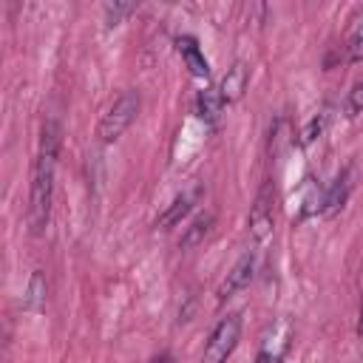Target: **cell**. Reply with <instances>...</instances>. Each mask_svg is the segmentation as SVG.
Returning a JSON list of instances; mask_svg holds the SVG:
<instances>
[{"mask_svg": "<svg viewBox=\"0 0 363 363\" xmlns=\"http://www.w3.org/2000/svg\"><path fill=\"white\" fill-rule=\"evenodd\" d=\"M346 51H349L352 62H363V11L352 23V31H349V40H346Z\"/></svg>", "mask_w": 363, "mask_h": 363, "instance_id": "obj_14", "label": "cell"}, {"mask_svg": "<svg viewBox=\"0 0 363 363\" xmlns=\"http://www.w3.org/2000/svg\"><path fill=\"white\" fill-rule=\"evenodd\" d=\"M139 108H142L139 94H136V91H122V94L105 108V113H102V119H99V125H96L99 142H102V145L116 142V139L136 122Z\"/></svg>", "mask_w": 363, "mask_h": 363, "instance_id": "obj_2", "label": "cell"}, {"mask_svg": "<svg viewBox=\"0 0 363 363\" xmlns=\"http://www.w3.org/2000/svg\"><path fill=\"white\" fill-rule=\"evenodd\" d=\"M343 111H346V116L349 119H354L360 111H363V82H357V85H352V91L346 94V102H343Z\"/></svg>", "mask_w": 363, "mask_h": 363, "instance_id": "obj_17", "label": "cell"}, {"mask_svg": "<svg viewBox=\"0 0 363 363\" xmlns=\"http://www.w3.org/2000/svg\"><path fill=\"white\" fill-rule=\"evenodd\" d=\"M352 190H354V164L343 167V170L337 173V179L326 187V193H323V204H320V216L332 218L335 213H340V210L346 207Z\"/></svg>", "mask_w": 363, "mask_h": 363, "instance_id": "obj_7", "label": "cell"}, {"mask_svg": "<svg viewBox=\"0 0 363 363\" xmlns=\"http://www.w3.org/2000/svg\"><path fill=\"white\" fill-rule=\"evenodd\" d=\"M48 292V286H45V275L37 269L34 275H31V281H28V289H26V298H23V306L28 309V312H40V309H45V295Z\"/></svg>", "mask_w": 363, "mask_h": 363, "instance_id": "obj_13", "label": "cell"}, {"mask_svg": "<svg viewBox=\"0 0 363 363\" xmlns=\"http://www.w3.org/2000/svg\"><path fill=\"white\" fill-rule=\"evenodd\" d=\"M247 82H250V71H247V65H244V62H233V65L227 68L221 85H218V94H221L224 105L238 102V99L244 96V91H247Z\"/></svg>", "mask_w": 363, "mask_h": 363, "instance_id": "obj_9", "label": "cell"}, {"mask_svg": "<svg viewBox=\"0 0 363 363\" xmlns=\"http://www.w3.org/2000/svg\"><path fill=\"white\" fill-rule=\"evenodd\" d=\"M133 9H136L133 3H108V6H105V23L113 28V26H119Z\"/></svg>", "mask_w": 363, "mask_h": 363, "instance_id": "obj_16", "label": "cell"}, {"mask_svg": "<svg viewBox=\"0 0 363 363\" xmlns=\"http://www.w3.org/2000/svg\"><path fill=\"white\" fill-rule=\"evenodd\" d=\"M213 221H216L213 213H201V216H196V218L190 221V227H184V235H182L179 247H182V250H193V247H199V244L207 238V233L213 230Z\"/></svg>", "mask_w": 363, "mask_h": 363, "instance_id": "obj_11", "label": "cell"}, {"mask_svg": "<svg viewBox=\"0 0 363 363\" xmlns=\"http://www.w3.org/2000/svg\"><path fill=\"white\" fill-rule=\"evenodd\" d=\"M190 207H193V196L190 193H182V196H176L173 201H170V207L156 218V227H162V230H167V227H173V224H179L187 213H190Z\"/></svg>", "mask_w": 363, "mask_h": 363, "instance_id": "obj_12", "label": "cell"}, {"mask_svg": "<svg viewBox=\"0 0 363 363\" xmlns=\"http://www.w3.org/2000/svg\"><path fill=\"white\" fill-rule=\"evenodd\" d=\"M357 337L363 340V298H360V315H357Z\"/></svg>", "mask_w": 363, "mask_h": 363, "instance_id": "obj_19", "label": "cell"}, {"mask_svg": "<svg viewBox=\"0 0 363 363\" xmlns=\"http://www.w3.org/2000/svg\"><path fill=\"white\" fill-rule=\"evenodd\" d=\"M289 346H292V323L286 318H278L264 329L255 363H284Z\"/></svg>", "mask_w": 363, "mask_h": 363, "instance_id": "obj_5", "label": "cell"}, {"mask_svg": "<svg viewBox=\"0 0 363 363\" xmlns=\"http://www.w3.org/2000/svg\"><path fill=\"white\" fill-rule=\"evenodd\" d=\"M252 275H255V250H247L235 264H233V269L227 272V278L221 281V286H218V303H224V301H230L235 292H241V289H247L250 286V281H252Z\"/></svg>", "mask_w": 363, "mask_h": 363, "instance_id": "obj_6", "label": "cell"}, {"mask_svg": "<svg viewBox=\"0 0 363 363\" xmlns=\"http://www.w3.org/2000/svg\"><path fill=\"white\" fill-rule=\"evenodd\" d=\"M62 145V128L57 119H45L40 133V150L31 167V193H28V230L31 235H43L51 221L54 201V179H57V156Z\"/></svg>", "mask_w": 363, "mask_h": 363, "instance_id": "obj_1", "label": "cell"}, {"mask_svg": "<svg viewBox=\"0 0 363 363\" xmlns=\"http://www.w3.org/2000/svg\"><path fill=\"white\" fill-rule=\"evenodd\" d=\"M224 108H227V105H224L218 88H204V91H199V96H196V111H199V116H201L204 122L216 125Z\"/></svg>", "mask_w": 363, "mask_h": 363, "instance_id": "obj_10", "label": "cell"}, {"mask_svg": "<svg viewBox=\"0 0 363 363\" xmlns=\"http://www.w3.org/2000/svg\"><path fill=\"white\" fill-rule=\"evenodd\" d=\"M176 51L182 54L187 71H190L196 79H207V77H210V62H207L204 51L199 48V40H196V37H190V34L176 37Z\"/></svg>", "mask_w": 363, "mask_h": 363, "instance_id": "obj_8", "label": "cell"}, {"mask_svg": "<svg viewBox=\"0 0 363 363\" xmlns=\"http://www.w3.org/2000/svg\"><path fill=\"white\" fill-rule=\"evenodd\" d=\"M147 363H173V354H167V352H162V354H156V357H150Z\"/></svg>", "mask_w": 363, "mask_h": 363, "instance_id": "obj_18", "label": "cell"}, {"mask_svg": "<svg viewBox=\"0 0 363 363\" xmlns=\"http://www.w3.org/2000/svg\"><path fill=\"white\" fill-rule=\"evenodd\" d=\"M272 204H275V187H272V182L267 179V182L261 184V190H258L252 207H250V216H247V230H250V238H252L255 244H264V241L272 235V224H275V210H272Z\"/></svg>", "mask_w": 363, "mask_h": 363, "instance_id": "obj_4", "label": "cell"}, {"mask_svg": "<svg viewBox=\"0 0 363 363\" xmlns=\"http://www.w3.org/2000/svg\"><path fill=\"white\" fill-rule=\"evenodd\" d=\"M241 312H227L224 318H218V323L213 326L204 352H201V363H227L241 340Z\"/></svg>", "mask_w": 363, "mask_h": 363, "instance_id": "obj_3", "label": "cell"}, {"mask_svg": "<svg viewBox=\"0 0 363 363\" xmlns=\"http://www.w3.org/2000/svg\"><path fill=\"white\" fill-rule=\"evenodd\" d=\"M326 122H329V113L326 111H320L318 116H312V122L301 130V145H312L315 139H320V133L326 130Z\"/></svg>", "mask_w": 363, "mask_h": 363, "instance_id": "obj_15", "label": "cell"}]
</instances>
